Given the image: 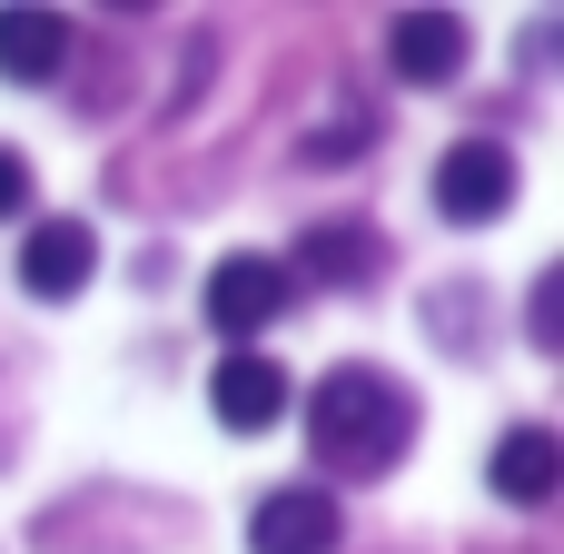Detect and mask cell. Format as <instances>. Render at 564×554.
I'll return each instance as SVG.
<instances>
[{
  "label": "cell",
  "instance_id": "30bf717a",
  "mask_svg": "<svg viewBox=\"0 0 564 554\" xmlns=\"http://www.w3.org/2000/svg\"><path fill=\"white\" fill-rule=\"evenodd\" d=\"M297 268L327 278V287H367V278H377V238H367V228H307Z\"/></svg>",
  "mask_w": 564,
  "mask_h": 554
},
{
  "label": "cell",
  "instance_id": "7c38bea8",
  "mask_svg": "<svg viewBox=\"0 0 564 554\" xmlns=\"http://www.w3.org/2000/svg\"><path fill=\"white\" fill-rule=\"evenodd\" d=\"M10 208H30V159H20V149H0V218H10Z\"/></svg>",
  "mask_w": 564,
  "mask_h": 554
},
{
  "label": "cell",
  "instance_id": "ba28073f",
  "mask_svg": "<svg viewBox=\"0 0 564 554\" xmlns=\"http://www.w3.org/2000/svg\"><path fill=\"white\" fill-rule=\"evenodd\" d=\"M486 476H496V496H506V506H545V496L564 486L555 426H506V436H496V456H486Z\"/></svg>",
  "mask_w": 564,
  "mask_h": 554
},
{
  "label": "cell",
  "instance_id": "7a4b0ae2",
  "mask_svg": "<svg viewBox=\"0 0 564 554\" xmlns=\"http://www.w3.org/2000/svg\"><path fill=\"white\" fill-rule=\"evenodd\" d=\"M516 149L506 139H456L446 159H436V208L456 218V228H486V218H506L516 208Z\"/></svg>",
  "mask_w": 564,
  "mask_h": 554
},
{
  "label": "cell",
  "instance_id": "5b68a950",
  "mask_svg": "<svg viewBox=\"0 0 564 554\" xmlns=\"http://www.w3.org/2000/svg\"><path fill=\"white\" fill-rule=\"evenodd\" d=\"M208 406H218V426H228V436H268V426L288 416V377H278V357L228 347V357H218V377H208Z\"/></svg>",
  "mask_w": 564,
  "mask_h": 554
},
{
  "label": "cell",
  "instance_id": "9c48e42d",
  "mask_svg": "<svg viewBox=\"0 0 564 554\" xmlns=\"http://www.w3.org/2000/svg\"><path fill=\"white\" fill-rule=\"evenodd\" d=\"M59 59H69L59 10H0V79H50Z\"/></svg>",
  "mask_w": 564,
  "mask_h": 554
},
{
  "label": "cell",
  "instance_id": "6da1fadb",
  "mask_svg": "<svg viewBox=\"0 0 564 554\" xmlns=\"http://www.w3.org/2000/svg\"><path fill=\"white\" fill-rule=\"evenodd\" d=\"M406 446H416V397H406L397 377H377V367H327V377L307 387V456H317L327 476L367 486V476H387Z\"/></svg>",
  "mask_w": 564,
  "mask_h": 554
},
{
  "label": "cell",
  "instance_id": "3957f363",
  "mask_svg": "<svg viewBox=\"0 0 564 554\" xmlns=\"http://www.w3.org/2000/svg\"><path fill=\"white\" fill-rule=\"evenodd\" d=\"M278 307H288V258L238 248V258H218V268H208V327H218L228 347H248Z\"/></svg>",
  "mask_w": 564,
  "mask_h": 554
},
{
  "label": "cell",
  "instance_id": "277c9868",
  "mask_svg": "<svg viewBox=\"0 0 564 554\" xmlns=\"http://www.w3.org/2000/svg\"><path fill=\"white\" fill-rule=\"evenodd\" d=\"M248 554H337V496L327 486H268L248 506Z\"/></svg>",
  "mask_w": 564,
  "mask_h": 554
},
{
  "label": "cell",
  "instance_id": "8fae6325",
  "mask_svg": "<svg viewBox=\"0 0 564 554\" xmlns=\"http://www.w3.org/2000/svg\"><path fill=\"white\" fill-rule=\"evenodd\" d=\"M525 327H535V347H545V357H564V268H545V278H535Z\"/></svg>",
  "mask_w": 564,
  "mask_h": 554
},
{
  "label": "cell",
  "instance_id": "52a82bcc",
  "mask_svg": "<svg viewBox=\"0 0 564 554\" xmlns=\"http://www.w3.org/2000/svg\"><path fill=\"white\" fill-rule=\"evenodd\" d=\"M387 59H397V79L436 89V79L466 69V20H456V10H397V20H387Z\"/></svg>",
  "mask_w": 564,
  "mask_h": 554
},
{
  "label": "cell",
  "instance_id": "8992f818",
  "mask_svg": "<svg viewBox=\"0 0 564 554\" xmlns=\"http://www.w3.org/2000/svg\"><path fill=\"white\" fill-rule=\"evenodd\" d=\"M89 268H99L89 218H40V228L20 238V287H30V297H79Z\"/></svg>",
  "mask_w": 564,
  "mask_h": 554
}]
</instances>
